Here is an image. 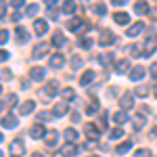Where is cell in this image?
Masks as SVG:
<instances>
[{"mask_svg": "<svg viewBox=\"0 0 157 157\" xmlns=\"http://www.w3.org/2000/svg\"><path fill=\"white\" fill-rule=\"evenodd\" d=\"M9 153H11V157H21L25 153V145L21 143V138H15L11 143V147H9Z\"/></svg>", "mask_w": 157, "mask_h": 157, "instance_id": "cell-1", "label": "cell"}, {"mask_svg": "<svg viewBox=\"0 0 157 157\" xmlns=\"http://www.w3.org/2000/svg\"><path fill=\"white\" fill-rule=\"evenodd\" d=\"M113 42H115V34L111 29H103L101 32V38H98V44L101 46H111Z\"/></svg>", "mask_w": 157, "mask_h": 157, "instance_id": "cell-2", "label": "cell"}, {"mask_svg": "<svg viewBox=\"0 0 157 157\" xmlns=\"http://www.w3.org/2000/svg\"><path fill=\"white\" fill-rule=\"evenodd\" d=\"M78 151H80V149H78V145L67 143V145H63V147L59 149V155H61V157H75V155H78Z\"/></svg>", "mask_w": 157, "mask_h": 157, "instance_id": "cell-3", "label": "cell"}, {"mask_svg": "<svg viewBox=\"0 0 157 157\" xmlns=\"http://www.w3.org/2000/svg\"><path fill=\"white\" fill-rule=\"evenodd\" d=\"M88 29V27H90V25H86L84 21H82V19H78V17H73V19H69V21H67V29H71V32H80V29Z\"/></svg>", "mask_w": 157, "mask_h": 157, "instance_id": "cell-4", "label": "cell"}, {"mask_svg": "<svg viewBox=\"0 0 157 157\" xmlns=\"http://www.w3.org/2000/svg\"><path fill=\"white\" fill-rule=\"evenodd\" d=\"M34 32H36V36H44L48 32V23L44 19H36L34 21Z\"/></svg>", "mask_w": 157, "mask_h": 157, "instance_id": "cell-5", "label": "cell"}, {"mask_svg": "<svg viewBox=\"0 0 157 157\" xmlns=\"http://www.w3.org/2000/svg\"><path fill=\"white\" fill-rule=\"evenodd\" d=\"M120 107H121V109L134 107V94H132V92H124V97L120 98Z\"/></svg>", "mask_w": 157, "mask_h": 157, "instance_id": "cell-6", "label": "cell"}, {"mask_svg": "<svg viewBox=\"0 0 157 157\" xmlns=\"http://www.w3.org/2000/svg\"><path fill=\"white\" fill-rule=\"evenodd\" d=\"M15 36H17V42H21V44H25L29 40V34H27V29H25L23 25H17L15 27Z\"/></svg>", "mask_w": 157, "mask_h": 157, "instance_id": "cell-7", "label": "cell"}, {"mask_svg": "<svg viewBox=\"0 0 157 157\" xmlns=\"http://www.w3.org/2000/svg\"><path fill=\"white\" fill-rule=\"evenodd\" d=\"M48 48H50V44H48V42H40L36 48L32 50V55H34L36 59H40V57H44V55L48 52Z\"/></svg>", "mask_w": 157, "mask_h": 157, "instance_id": "cell-8", "label": "cell"}, {"mask_svg": "<svg viewBox=\"0 0 157 157\" xmlns=\"http://www.w3.org/2000/svg\"><path fill=\"white\" fill-rule=\"evenodd\" d=\"M63 63H65V57H63V55H59V52H55V55L48 59V65L52 67V69H59V67H63Z\"/></svg>", "mask_w": 157, "mask_h": 157, "instance_id": "cell-9", "label": "cell"}, {"mask_svg": "<svg viewBox=\"0 0 157 157\" xmlns=\"http://www.w3.org/2000/svg\"><path fill=\"white\" fill-rule=\"evenodd\" d=\"M44 75H46L44 67H32V69H29V78H32V80H36V82H42V80H44Z\"/></svg>", "mask_w": 157, "mask_h": 157, "instance_id": "cell-10", "label": "cell"}, {"mask_svg": "<svg viewBox=\"0 0 157 157\" xmlns=\"http://www.w3.org/2000/svg\"><path fill=\"white\" fill-rule=\"evenodd\" d=\"M59 92V84L52 80V82H46V86H44V97H55Z\"/></svg>", "mask_w": 157, "mask_h": 157, "instance_id": "cell-11", "label": "cell"}, {"mask_svg": "<svg viewBox=\"0 0 157 157\" xmlns=\"http://www.w3.org/2000/svg\"><path fill=\"white\" fill-rule=\"evenodd\" d=\"M143 75H145V67H143V65H136V67H132V71H130V80H132V82L143 80Z\"/></svg>", "mask_w": 157, "mask_h": 157, "instance_id": "cell-12", "label": "cell"}, {"mask_svg": "<svg viewBox=\"0 0 157 157\" xmlns=\"http://www.w3.org/2000/svg\"><path fill=\"white\" fill-rule=\"evenodd\" d=\"M44 126H42V124H34V126H32V128H29V136H32V138H42V136H44Z\"/></svg>", "mask_w": 157, "mask_h": 157, "instance_id": "cell-13", "label": "cell"}, {"mask_svg": "<svg viewBox=\"0 0 157 157\" xmlns=\"http://www.w3.org/2000/svg\"><path fill=\"white\" fill-rule=\"evenodd\" d=\"M57 138H59V132H57V130H48V132L44 134V143H46L48 147L57 145Z\"/></svg>", "mask_w": 157, "mask_h": 157, "instance_id": "cell-14", "label": "cell"}, {"mask_svg": "<svg viewBox=\"0 0 157 157\" xmlns=\"http://www.w3.org/2000/svg\"><path fill=\"white\" fill-rule=\"evenodd\" d=\"M143 29H145V23H140V21H136L134 25H130V27H128V32H126V34H128L130 38H134V36H138V34H140Z\"/></svg>", "mask_w": 157, "mask_h": 157, "instance_id": "cell-15", "label": "cell"}, {"mask_svg": "<svg viewBox=\"0 0 157 157\" xmlns=\"http://www.w3.org/2000/svg\"><path fill=\"white\" fill-rule=\"evenodd\" d=\"M84 132H86V136H90V140H97L98 138V128L94 126V124H86Z\"/></svg>", "mask_w": 157, "mask_h": 157, "instance_id": "cell-16", "label": "cell"}, {"mask_svg": "<svg viewBox=\"0 0 157 157\" xmlns=\"http://www.w3.org/2000/svg\"><path fill=\"white\" fill-rule=\"evenodd\" d=\"M113 19H115V23L126 25L128 21H130V15H128V13H124V11H117L115 15H113Z\"/></svg>", "mask_w": 157, "mask_h": 157, "instance_id": "cell-17", "label": "cell"}, {"mask_svg": "<svg viewBox=\"0 0 157 157\" xmlns=\"http://www.w3.org/2000/svg\"><path fill=\"white\" fill-rule=\"evenodd\" d=\"M0 124H2L4 128H15V126H17V117H15L13 113H9V115H4V117H2Z\"/></svg>", "mask_w": 157, "mask_h": 157, "instance_id": "cell-18", "label": "cell"}, {"mask_svg": "<svg viewBox=\"0 0 157 157\" xmlns=\"http://www.w3.org/2000/svg\"><path fill=\"white\" fill-rule=\"evenodd\" d=\"M155 48H157L155 42H153V40H147V42H145V48H143V57H151V55L155 52Z\"/></svg>", "mask_w": 157, "mask_h": 157, "instance_id": "cell-19", "label": "cell"}, {"mask_svg": "<svg viewBox=\"0 0 157 157\" xmlns=\"http://www.w3.org/2000/svg\"><path fill=\"white\" fill-rule=\"evenodd\" d=\"M149 11H151V9H149V4L143 2V0L134 4V13H136V15H145V13H149Z\"/></svg>", "mask_w": 157, "mask_h": 157, "instance_id": "cell-20", "label": "cell"}, {"mask_svg": "<svg viewBox=\"0 0 157 157\" xmlns=\"http://www.w3.org/2000/svg\"><path fill=\"white\" fill-rule=\"evenodd\" d=\"M132 149V140H124L121 145H117L115 147V151H117V155H124V153H128Z\"/></svg>", "mask_w": 157, "mask_h": 157, "instance_id": "cell-21", "label": "cell"}, {"mask_svg": "<svg viewBox=\"0 0 157 157\" xmlns=\"http://www.w3.org/2000/svg\"><path fill=\"white\" fill-rule=\"evenodd\" d=\"M65 113H67V105H65V103H57V105L52 107V115H57V117L65 115Z\"/></svg>", "mask_w": 157, "mask_h": 157, "instance_id": "cell-22", "label": "cell"}, {"mask_svg": "<svg viewBox=\"0 0 157 157\" xmlns=\"http://www.w3.org/2000/svg\"><path fill=\"white\" fill-rule=\"evenodd\" d=\"M63 44H65V36H63L61 32H55V34H52V46L59 48V46H63Z\"/></svg>", "mask_w": 157, "mask_h": 157, "instance_id": "cell-23", "label": "cell"}, {"mask_svg": "<svg viewBox=\"0 0 157 157\" xmlns=\"http://www.w3.org/2000/svg\"><path fill=\"white\" fill-rule=\"evenodd\" d=\"M32 111H34V101H25L23 105L19 107V113H21V115H27V113H32Z\"/></svg>", "mask_w": 157, "mask_h": 157, "instance_id": "cell-24", "label": "cell"}, {"mask_svg": "<svg viewBox=\"0 0 157 157\" xmlns=\"http://www.w3.org/2000/svg\"><path fill=\"white\" fill-rule=\"evenodd\" d=\"M128 69H130V63H128L126 59H121V61L115 63V71L117 73H124V71H128Z\"/></svg>", "mask_w": 157, "mask_h": 157, "instance_id": "cell-25", "label": "cell"}, {"mask_svg": "<svg viewBox=\"0 0 157 157\" xmlns=\"http://www.w3.org/2000/svg\"><path fill=\"white\" fill-rule=\"evenodd\" d=\"M113 121H115V124H126V121H128L126 111H117V113H113Z\"/></svg>", "mask_w": 157, "mask_h": 157, "instance_id": "cell-26", "label": "cell"}, {"mask_svg": "<svg viewBox=\"0 0 157 157\" xmlns=\"http://www.w3.org/2000/svg\"><path fill=\"white\" fill-rule=\"evenodd\" d=\"M75 11V0H65L63 2V13H73Z\"/></svg>", "mask_w": 157, "mask_h": 157, "instance_id": "cell-27", "label": "cell"}, {"mask_svg": "<svg viewBox=\"0 0 157 157\" xmlns=\"http://www.w3.org/2000/svg\"><path fill=\"white\" fill-rule=\"evenodd\" d=\"M92 78H94V71H86L82 78H80V84L82 86H86V84H90L92 82Z\"/></svg>", "mask_w": 157, "mask_h": 157, "instance_id": "cell-28", "label": "cell"}, {"mask_svg": "<svg viewBox=\"0 0 157 157\" xmlns=\"http://www.w3.org/2000/svg\"><path fill=\"white\" fill-rule=\"evenodd\" d=\"M25 15H27V17H36V15H38V4H27Z\"/></svg>", "mask_w": 157, "mask_h": 157, "instance_id": "cell-29", "label": "cell"}, {"mask_svg": "<svg viewBox=\"0 0 157 157\" xmlns=\"http://www.w3.org/2000/svg\"><path fill=\"white\" fill-rule=\"evenodd\" d=\"M69 65H71V69H80V67H82V57L73 55V57H71V63H69Z\"/></svg>", "mask_w": 157, "mask_h": 157, "instance_id": "cell-30", "label": "cell"}, {"mask_svg": "<svg viewBox=\"0 0 157 157\" xmlns=\"http://www.w3.org/2000/svg\"><path fill=\"white\" fill-rule=\"evenodd\" d=\"M15 103H17V94H6V97H4V105H6V107H13V105H15Z\"/></svg>", "mask_w": 157, "mask_h": 157, "instance_id": "cell-31", "label": "cell"}, {"mask_svg": "<svg viewBox=\"0 0 157 157\" xmlns=\"http://www.w3.org/2000/svg\"><path fill=\"white\" fill-rule=\"evenodd\" d=\"M65 138H67L69 143H73V140L78 138V132H75L73 128H67V130H65Z\"/></svg>", "mask_w": 157, "mask_h": 157, "instance_id": "cell-32", "label": "cell"}, {"mask_svg": "<svg viewBox=\"0 0 157 157\" xmlns=\"http://www.w3.org/2000/svg\"><path fill=\"white\" fill-rule=\"evenodd\" d=\"M92 11L97 13V15H105V13H107V6H105L103 2H98V4H94V6H92Z\"/></svg>", "mask_w": 157, "mask_h": 157, "instance_id": "cell-33", "label": "cell"}, {"mask_svg": "<svg viewBox=\"0 0 157 157\" xmlns=\"http://www.w3.org/2000/svg\"><path fill=\"white\" fill-rule=\"evenodd\" d=\"M143 126H145V117L143 115H136L134 117V130H140Z\"/></svg>", "mask_w": 157, "mask_h": 157, "instance_id": "cell-34", "label": "cell"}, {"mask_svg": "<svg viewBox=\"0 0 157 157\" xmlns=\"http://www.w3.org/2000/svg\"><path fill=\"white\" fill-rule=\"evenodd\" d=\"M61 94H63V98H65V101H71V98H73V90L67 86V88H63V90H61Z\"/></svg>", "mask_w": 157, "mask_h": 157, "instance_id": "cell-35", "label": "cell"}, {"mask_svg": "<svg viewBox=\"0 0 157 157\" xmlns=\"http://www.w3.org/2000/svg\"><path fill=\"white\" fill-rule=\"evenodd\" d=\"M109 136H111L113 140H117V138H121V136H124V130H121V128H115V130H111V134H109Z\"/></svg>", "mask_w": 157, "mask_h": 157, "instance_id": "cell-36", "label": "cell"}, {"mask_svg": "<svg viewBox=\"0 0 157 157\" xmlns=\"http://www.w3.org/2000/svg\"><path fill=\"white\" fill-rule=\"evenodd\" d=\"M98 61H101V63H103V65H107V63H111V61H113V55H101V57H98Z\"/></svg>", "mask_w": 157, "mask_h": 157, "instance_id": "cell-37", "label": "cell"}, {"mask_svg": "<svg viewBox=\"0 0 157 157\" xmlns=\"http://www.w3.org/2000/svg\"><path fill=\"white\" fill-rule=\"evenodd\" d=\"M134 157H151V151H149V149H138V151L134 153Z\"/></svg>", "mask_w": 157, "mask_h": 157, "instance_id": "cell-38", "label": "cell"}, {"mask_svg": "<svg viewBox=\"0 0 157 157\" xmlns=\"http://www.w3.org/2000/svg\"><path fill=\"white\" fill-rule=\"evenodd\" d=\"M97 109H98V103H97V101H92V103L88 105V109H86V113H90V115H92V113H97Z\"/></svg>", "mask_w": 157, "mask_h": 157, "instance_id": "cell-39", "label": "cell"}, {"mask_svg": "<svg viewBox=\"0 0 157 157\" xmlns=\"http://www.w3.org/2000/svg\"><path fill=\"white\" fill-rule=\"evenodd\" d=\"M9 42V29H0V44Z\"/></svg>", "mask_w": 157, "mask_h": 157, "instance_id": "cell-40", "label": "cell"}, {"mask_svg": "<svg viewBox=\"0 0 157 157\" xmlns=\"http://www.w3.org/2000/svg\"><path fill=\"white\" fill-rule=\"evenodd\" d=\"M80 46H84V48H90V46H92L90 38H82V40H80Z\"/></svg>", "mask_w": 157, "mask_h": 157, "instance_id": "cell-41", "label": "cell"}, {"mask_svg": "<svg viewBox=\"0 0 157 157\" xmlns=\"http://www.w3.org/2000/svg\"><path fill=\"white\" fill-rule=\"evenodd\" d=\"M46 15H48V19H57V17H59V13L55 11V9H48V11H46Z\"/></svg>", "mask_w": 157, "mask_h": 157, "instance_id": "cell-42", "label": "cell"}, {"mask_svg": "<svg viewBox=\"0 0 157 157\" xmlns=\"http://www.w3.org/2000/svg\"><path fill=\"white\" fill-rule=\"evenodd\" d=\"M149 71H151V75L157 80V63H151V67H149Z\"/></svg>", "mask_w": 157, "mask_h": 157, "instance_id": "cell-43", "label": "cell"}, {"mask_svg": "<svg viewBox=\"0 0 157 157\" xmlns=\"http://www.w3.org/2000/svg\"><path fill=\"white\" fill-rule=\"evenodd\" d=\"M136 94H138V97H147V94H149V90H147L145 86H140V88L136 90Z\"/></svg>", "mask_w": 157, "mask_h": 157, "instance_id": "cell-44", "label": "cell"}, {"mask_svg": "<svg viewBox=\"0 0 157 157\" xmlns=\"http://www.w3.org/2000/svg\"><path fill=\"white\" fill-rule=\"evenodd\" d=\"M9 57H11V55H9V50H0V61H6Z\"/></svg>", "mask_w": 157, "mask_h": 157, "instance_id": "cell-45", "label": "cell"}, {"mask_svg": "<svg viewBox=\"0 0 157 157\" xmlns=\"http://www.w3.org/2000/svg\"><path fill=\"white\" fill-rule=\"evenodd\" d=\"M11 4L15 9H19V6H23V0H11Z\"/></svg>", "mask_w": 157, "mask_h": 157, "instance_id": "cell-46", "label": "cell"}, {"mask_svg": "<svg viewBox=\"0 0 157 157\" xmlns=\"http://www.w3.org/2000/svg\"><path fill=\"white\" fill-rule=\"evenodd\" d=\"M86 149H94V147H98V143H97V140H90V143H86Z\"/></svg>", "mask_w": 157, "mask_h": 157, "instance_id": "cell-47", "label": "cell"}, {"mask_svg": "<svg viewBox=\"0 0 157 157\" xmlns=\"http://www.w3.org/2000/svg\"><path fill=\"white\" fill-rule=\"evenodd\" d=\"M4 15H6V4L0 2V17H4Z\"/></svg>", "mask_w": 157, "mask_h": 157, "instance_id": "cell-48", "label": "cell"}, {"mask_svg": "<svg viewBox=\"0 0 157 157\" xmlns=\"http://www.w3.org/2000/svg\"><path fill=\"white\" fill-rule=\"evenodd\" d=\"M128 0H111V4H115V6H121V4H126Z\"/></svg>", "mask_w": 157, "mask_h": 157, "instance_id": "cell-49", "label": "cell"}, {"mask_svg": "<svg viewBox=\"0 0 157 157\" xmlns=\"http://www.w3.org/2000/svg\"><path fill=\"white\" fill-rule=\"evenodd\" d=\"M50 113H38V120H48Z\"/></svg>", "mask_w": 157, "mask_h": 157, "instance_id": "cell-50", "label": "cell"}, {"mask_svg": "<svg viewBox=\"0 0 157 157\" xmlns=\"http://www.w3.org/2000/svg\"><path fill=\"white\" fill-rule=\"evenodd\" d=\"M149 15H151L153 19H157V6H155V9H151V11H149Z\"/></svg>", "mask_w": 157, "mask_h": 157, "instance_id": "cell-51", "label": "cell"}, {"mask_svg": "<svg viewBox=\"0 0 157 157\" xmlns=\"http://www.w3.org/2000/svg\"><path fill=\"white\" fill-rule=\"evenodd\" d=\"M80 120V113H71V121H78Z\"/></svg>", "mask_w": 157, "mask_h": 157, "instance_id": "cell-52", "label": "cell"}, {"mask_svg": "<svg viewBox=\"0 0 157 157\" xmlns=\"http://www.w3.org/2000/svg\"><path fill=\"white\" fill-rule=\"evenodd\" d=\"M44 2H46V4H55L57 0H44Z\"/></svg>", "mask_w": 157, "mask_h": 157, "instance_id": "cell-53", "label": "cell"}, {"mask_svg": "<svg viewBox=\"0 0 157 157\" xmlns=\"http://www.w3.org/2000/svg\"><path fill=\"white\" fill-rule=\"evenodd\" d=\"M153 94H155V97H157V86H155V88H153Z\"/></svg>", "mask_w": 157, "mask_h": 157, "instance_id": "cell-54", "label": "cell"}, {"mask_svg": "<svg viewBox=\"0 0 157 157\" xmlns=\"http://www.w3.org/2000/svg\"><path fill=\"white\" fill-rule=\"evenodd\" d=\"M32 157H42V155H40V153H34V155H32Z\"/></svg>", "mask_w": 157, "mask_h": 157, "instance_id": "cell-55", "label": "cell"}, {"mask_svg": "<svg viewBox=\"0 0 157 157\" xmlns=\"http://www.w3.org/2000/svg\"><path fill=\"white\" fill-rule=\"evenodd\" d=\"M2 140H4V138H2V134H0V143H2Z\"/></svg>", "mask_w": 157, "mask_h": 157, "instance_id": "cell-56", "label": "cell"}, {"mask_svg": "<svg viewBox=\"0 0 157 157\" xmlns=\"http://www.w3.org/2000/svg\"><path fill=\"white\" fill-rule=\"evenodd\" d=\"M90 157H98V155H90Z\"/></svg>", "mask_w": 157, "mask_h": 157, "instance_id": "cell-57", "label": "cell"}, {"mask_svg": "<svg viewBox=\"0 0 157 157\" xmlns=\"http://www.w3.org/2000/svg\"><path fill=\"white\" fill-rule=\"evenodd\" d=\"M0 157H2V153H0Z\"/></svg>", "mask_w": 157, "mask_h": 157, "instance_id": "cell-58", "label": "cell"}, {"mask_svg": "<svg viewBox=\"0 0 157 157\" xmlns=\"http://www.w3.org/2000/svg\"><path fill=\"white\" fill-rule=\"evenodd\" d=\"M0 107H2V105H0Z\"/></svg>", "mask_w": 157, "mask_h": 157, "instance_id": "cell-59", "label": "cell"}]
</instances>
